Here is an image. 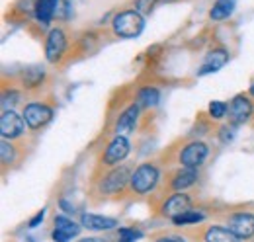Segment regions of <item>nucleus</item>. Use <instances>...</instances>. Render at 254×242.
<instances>
[{
    "instance_id": "obj_1",
    "label": "nucleus",
    "mask_w": 254,
    "mask_h": 242,
    "mask_svg": "<svg viewBox=\"0 0 254 242\" xmlns=\"http://www.w3.org/2000/svg\"><path fill=\"white\" fill-rule=\"evenodd\" d=\"M143 16L137 10H126L114 18V31L120 37H137L143 31Z\"/></svg>"
},
{
    "instance_id": "obj_2",
    "label": "nucleus",
    "mask_w": 254,
    "mask_h": 242,
    "mask_svg": "<svg viewBox=\"0 0 254 242\" xmlns=\"http://www.w3.org/2000/svg\"><path fill=\"white\" fill-rule=\"evenodd\" d=\"M159 180V170L153 166V164H141L137 170H135V174L131 176V187H133V191H137V193H147V191H151L153 187H155V183Z\"/></svg>"
},
{
    "instance_id": "obj_3",
    "label": "nucleus",
    "mask_w": 254,
    "mask_h": 242,
    "mask_svg": "<svg viewBox=\"0 0 254 242\" xmlns=\"http://www.w3.org/2000/svg\"><path fill=\"white\" fill-rule=\"evenodd\" d=\"M127 182H131V174H129V168L122 166V168H116L112 170L104 180L100 183V189L104 193H116V191H122L126 187Z\"/></svg>"
},
{
    "instance_id": "obj_4",
    "label": "nucleus",
    "mask_w": 254,
    "mask_h": 242,
    "mask_svg": "<svg viewBox=\"0 0 254 242\" xmlns=\"http://www.w3.org/2000/svg\"><path fill=\"white\" fill-rule=\"evenodd\" d=\"M229 231L237 239H251L254 235V215L251 213H237L229 221Z\"/></svg>"
},
{
    "instance_id": "obj_5",
    "label": "nucleus",
    "mask_w": 254,
    "mask_h": 242,
    "mask_svg": "<svg viewBox=\"0 0 254 242\" xmlns=\"http://www.w3.org/2000/svg\"><path fill=\"white\" fill-rule=\"evenodd\" d=\"M0 131H2V137L4 139L20 137L24 133V120L16 112L4 110L2 112V118H0Z\"/></svg>"
},
{
    "instance_id": "obj_6",
    "label": "nucleus",
    "mask_w": 254,
    "mask_h": 242,
    "mask_svg": "<svg viewBox=\"0 0 254 242\" xmlns=\"http://www.w3.org/2000/svg\"><path fill=\"white\" fill-rule=\"evenodd\" d=\"M51 118H53L51 108H47V106H43V104H30V106H26V110H24V120H26V123H28L32 129L43 127L47 121H51Z\"/></svg>"
},
{
    "instance_id": "obj_7",
    "label": "nucleus",
    "mask_w": 254,
    "mask_h": 242,
    "mask_svg": "<svg viewBox=\"0 0 254 242\" xmlns=\"http://www.w3.org/2000/svg\"><path fill=\"white\" fill-rule=\"evenodd\" d=\"M251 114H253V102L245 96H237L229 106V120L235 125L245 123L251 118Z\"/></svg>"
},
{
    "instance_id": "obj_8",
    "label": "nucleus",
    "mask_w": 254,
    "mask_h": 242,
    "mask_svg": "<svg viewBox=\"0 0 254 242\" xmlns=\"http://www.w3.org/2000/svg\"><path fill=\"white\" fill-rule=\"evenodd\" d=\"M129 154V141H127L124 135H118L106 149V154H104V162L106 164H118L122 162Z\"/></svg>"
},
{
    "instance_id": "obj_9",
    "label": "nucleus",
    "mask_w": 254,
    "mask_h": 242,
    "mask_svg": "<svg viewBox=\"0 0 254 242\" xmlns=\"http://www.w3.org/2000/svg\"><path fill=\"white\" fill-rule=\"evenodd\" d=\"M205 156H207V147L203 145V143H190L182 154H180V160H182V164L186 166V168H197L203 160H205Z\"/></svg>"
},
{
    "instance_id": "obj_10",
    "label": "nucleus",
    "mask_w": 254,
    "mask_h": 242,
    "mask_svg": "<svg viewBox=\"0 0 254 242\" xmlns=\"http://www.w3.org/2000/svg\"><path fill=\"white\" fill-rule=\"evenodd\" d=\"M78 233H80V227L74 221H70L68 217H55V231H53L55 242H68Z\"/></svg>"
},
{
    "instance_id": "obj_11",
    "label": "nucleus",
    "mask_w": 254,
    "mask_h": 242,
    "mask_svg": "<svg viewBox=\"0 0 254 242\" xmlns=\"http://www.w3.org/2000/svg\"><path fill=\"white\" fill-rule=\"evenodd\" d=\"M64 47H66V37L61 30H53L47 37V43H45V55L47 60L55 62V60L61 59Z\"/></svg>"
},
{
    "instance_id": "obj_12",
    "label": "nucleus",
    "mask_w": 254,
    "mask_h": 242,
    "mask_svg": "<svg viewBox=\"0 0 254 242\" xmlns=\"http://www.w3.org/2000/svg\"><path fill=\"white\" fill-rule=\"evenodd\" d=\"M191 199L186 195V193H176V195H172L166 203H164V207H162V211L164 215H170L172 219L174 217H178V215H182V213L186 211H191Z\"/></svg>"
},
{
    "instance_id": "obj_13",
    "label": "nucleus",
    "mask_w": 254,
    "mask_h": 242,
    "mask_svg": "<svg viewBox=\"0 0 254 242\" xmlns=\"http://www.w3.org/2000/svg\"><path fill=\"white\" fill-rule=\"evenodd\" d=\"M80 223H82L84 229H90V231H110V229H114L118 225L116 219L102 217V215H90V213H84Z\"/></svg>"
},
{
    "instance_id": "obj_14",
    "label": "nucleus",
    "mask_w": 254,
    "mask_h": 242,
    "mask_svg": "<svg viewBox=\"0 0 254 242\" xmlns=\"http://www.w3.org/2000/svg\"><path fill=\"white\" fill-rule=\"evenodd\" d=\"M137 116H139V106H129L126 112L120 116V120L116 123V131L118 135H127L135 129L137 125Z\"/></svg>"
},
{
    "instance_id": "obj_15",
    "label": "nucleus",
    "mask_w": 254,
    "mask_h": 242,
    "mask_svg": "<svg viewBox=\"0 0 254 242\" xmlns=\"http://www.w3.org/2000/svg\"><path fill=\"white\" fill-rule=\"evenodd\" d=\"M227 60H229L227 51H223V49L211 51V53L205 57V60H203V64H201V68H199V74H207V72H215V70H219L221 66H225Z\"/></svg>"
},
{
    "instance_id": "obj_16",
    "label": "nucleus",
    "mask_w": 254,
    "mask_h": 242,
    "mask_svg": "<svg viewBox=\"0 0 254 242\" xmlns=\"http://www.w3.org/2000/svg\"><path fill=\"white\" fill-rule=\"evenodd\" d=\"M57 2L59 0H37V4H35V16H37V20L43 26H47L51 22V18L55 14V8H57Z\"/></svg>"
},
{
    "instance_id": "obj_17",
    "label": "nucleus",
    "mask_w": 254,
    "mask_h": 242,
    "mask_svg": "<svg viewBox=\"0 0 254 242\" xmlns=\"http://www.w3.org/2000/svg\"><path fill=\"white\" fill-rule=\"evenodd\" d=\"M205 242H239V239H237L229 229L211 227V229L205 233Z\"/></svg>"
},
{
    "instance_id": "obj_18",
    "label": "nucleus",
    "mask_w": 254,
    "mask_h": 242,
    "mask_svg": "<svg viewBox=\"0 0 254 242\" xmlns=\"http://www.w3.org/2000/svg\"><path fill=\"white\" fill-rule=\"evenodd\" d=\"M233 10H235V2H233V0H219V2L211 8L209 18H211V20H225V18H229V16L233 14Z\"/></svg>"
},
{
    "instance_id": "obj_19",
    "label": "nucleus",
    "mask_w": 254,
    "mask_h": 242,
    "mask_svg": "<svg viewBox=\"0 0 254 242\" xmlns=\"http://www.w3.org/2000/svg\"><path fill=\"white\" fill-rule=\"evenodd\" d=\"M197 180V174H195V168H184L182 172L176 174V178L172 182V185L176 189H184V187H190L193 185V182Z\"/></svg>"
},
{
    "instance_id": "obj_20",
    "label": "nucleus",
    "mask_w": 254,
    "mask_h": 242,
    "mask_svg": "<svg viewBox=\"0 0 254 242\" xmlns=\"http://www.w3.org/2000/svg\"><path fill=\"white\" fill-rule=\"evenodd\" d=\"M159 98L160 94L157 88H143V90L139 92V96H137V102L143 108H153V106L159 104Z\"/></svg>"
},
{
    "instance_id": "obj_21",
    "label": "nucleus",
    "mask_w": 254,
    "mask_h": 242,
    "mask_svg": "<svg viewBox=\"0 0 254 242\" xmlns=\"http://www.w3.org/2000/svg\"><path fill=\"white\" fill-rule=\"evenodd\" d=\"M176 225H191V223H199L203 221V213H197V211H186L178 217L172 219Z\"/></svg>"
},
{
    "instance_id": "obj_22",
    "label": "nucleus",
    "mask_w": 254,
    "mask_h": 242,
    "mask_svg": "<svg viewBox=\"0 0 254 242\" xmlns=\"http://www.w3.org/2000/svg\"><path fill=\"white\" fill-rule=\"evenodd\" d=\"M43 80V68H32V70H28L26 72V76H24V82H26V86H37L39 82Z\"/></svg>"
},
{
    "instance_id": "obj_23",
    "label": "nucleus",
    "mask_w": 254,
    "mask_h": 242,
    "mask_svg": "<svg viewBox=\"0 0 254 242\" xmlns=\"http://www.w3.org/2000/svg\"><path fill=\"white\" fill-rule=\"evenodd\" d=\"M209 114H211V118L221 120V118H225V114H227V106L223 102H211L209 104Z\"/></svg>"
},
{
    "instance_id": "obj_24",
    "label": "nucleus",
    "mask_w": 254,
    "mask_h": 242,
    "mask_svg": "<svg viewBox=\"0 0 254 242\" xmlns=\"http://www.w3.org/2000/svg\"><path fill=\"white\" fill-rule=\"evenodd\" d=\"M141 239V233L135 229H120V242H135Z\"/></svg>"
},
{
    "instance_id": "obj_25",
    "label": "nucleus",
    "mask_w": 254,
    "mask_h": 242,
    "mask_svg": "<svg viewBox=\"0 0 254 242\" xmlns=\"http://www.w3.org/2000/svg\"><path fill=\"white\" fill-rule=\"evenodd\" d=\"M157 2H159V0H137V2H135V8H137L139 14H151V10L155 8Z\"/></svg>"
},
{
    "instance_id": "obj_26",
    "label": "nucleus",
    "mask_w": 254,
    "mask_h": 242,
    "mask_svg": "<svg viewBox=\"0 0 254 242\" xmlns=\"http://www.w3.org/2000/svg\"><path fill=\"white\" fill-rule=\"evenodd\" d=\"M0 152H2V162H4V164H10V162L14 160V149H12V145H8L6 141H2Z\"/></svg>"
},
{
    "instance_id": "obj_27",
    "label": "nucleus",
    "mask_w": 254,
    "mask_h": 242,
    "mask_svg": "<svg viewBox=\"0 0 254 242\" xmlns=\"http://www.w3.org/2000/svg\"><path fill=\"white\" fill-rule=\"evenodd\" d=\"M43 217H45V211L41 209V211L37 213V215H35V217H33V219H32V223H30V227H32V229H35V227H37V225H39V223L43 221Z\"/></svg>"
},
{
    "instance_id": "obj_28",
    "label": "nucleus",
    "mask_w": 254,
    "mask_h": 242,
    "mask_svg": "<svg viewBox=\"0 0 254 242\" xmlns=\"http://www.w3.org/2000/svg\"><path fill=\"white\" fill-rule=\"evenodd\" d=\"M157 242H186V241L180 239V237H162V239H159Z\"/></svg>"
},
{
    "instance_id": "obj_29",
    "label": "nucleus",
    "mask_w": 254,
    "mask_h": 242,
    "mask_svg": "<svg viewBox=\"0 0 254 242\" xmlns=\"http://www.w3.org/2000/svg\"><path fill=\"white\" fill-rule=\"evenodd\" d=\"M61 207H63V209H64L66 213H74V207H70V205H68V203H66L64 199L61 201Z\"/></svg>"
},
{
    "instance_id": "obj_30",
    "label": "nucleus",
    "mask_w": 254,
    "mask_h": 242,
    "mask_svg": "<svg viewBox=\"0 0 254 242\" xmlns=\"http://www.w3.org/2000/svg\"><path fill=\"white\" fill-rule=\"evenodd\" d=\"M78 242H102L100 239H82V241H78Z\"/></svg>"
},
{
    "instance_id": "obj_31",
    "label": "nucleus",
    "mask_w": 254,
    "mask_h": 242,
    "mask_svg": "<svg viewBox=\"0 0 254 242\" xmlns=\"http://www.w3.org/2000/svg\"><path fill=\"white\" fill-rule=\"evenodd\" d=\"M251 92H253V96H254V86H253V88H251Z\"/></svg>"
},
{
    "instance_id": "obj_32",
    "label": "nucleus",
    "mask_w": 254,
    "mask_h": 242,
    "mask_svg": "<svg viewBox=\"0 0 254 242\" xmlns=\"http://www.w3.org/2000/svg\"><path fill=\"white\" fill-rule=\"evenodd\" d=\"M160 2H170V0H160Z\"/></svg>"
}]
</instances>
